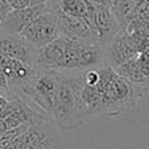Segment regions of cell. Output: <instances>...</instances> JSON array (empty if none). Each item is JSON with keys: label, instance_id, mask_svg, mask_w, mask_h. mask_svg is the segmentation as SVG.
Returning a JSON list of instances; mask_svg holds the SVG:
<instances>
[{"label": "cell", "instance_id": "cell-1", "mask_svg": "<svg viewBox=\"0 0 149 149\" xmlns=\"http://www.w3.org/2000/svg\"><path fill=\"white\" fill-rule=\"evenodd\" d=\"M96 84L100 91L99 116L119 118L127 110L135 107L144 96L139 88L120 77L107 63L99 66V81Z\"/></svg>", "mask_w": 149, "mask_h": 149}, {"label": "cell", "instance_id": "cell-2", "mask_svg": "<svg viewBox=\"0 0 149 149\" xmlns=\"http://www.w3.org/2000/svg\"><path fill=\"white\" fill-rule=\"evenodd\" d=\"M52 120L62 133L73 131L86 123L77 95L75 73L61 71L58 87L54 96Z\"/></svg>", "mask_w": 149, "mask_h": 149}, {"label": "cell", "instance_id": "cell-3", "mask_svg": "<svg viewBox=\"0 0 149 149\" xmlns=\"http://www.w3.org/2000/svg\"><path fill=\"white\" fill-rule=\"evenodd\" d=\"M61 71L36 65L31 78L19 93V96L29 106L52 119L54 96L57 93Z\"/></svg>", "mask_w": 149, "mask_h": 149}, {"label": "cell", "instance_id": "cell-4", "mask_svg": "<svg viewBox=\"0 0 149 149\" xmlns=\"http://www.w3.org/2000/svg\"><path fill=\"white\" fill-rule=\"evenodd\" d=\"M66 50L59 71L81 73L106 63L104 48L96 41L71 40L66 37Z\"/></svg>", "mask_w": 149, "mask_h": 149}, {"label": "cell", "instance_id": "cell-5", "mask_svg": "<svg viewBox=\"0 0 149 149\" xmlns=\"http://www.w3.org/2000/svg\"><path fill=\"white\" fill-rule=\"evenodd\" d=\"M17 140L20 149H66L62 132L49 118L29 125Z\"/></svg>", "mask_w": 149, "mask_h": 149}, {"label": "cell", "instance_id": "cell-6", "mask_svg": "<svg viewBox=\"0 0 149 149\" xmlns=\"http://www.w3.org/2000/svg\"><path fill=\"white\" fill-rule=\"evenodd\" d=\"M20 34L37 49L54 41L57 37H59L58 24L54 12L46 8L44 13L36 17L28 26L20 32Z\"/></svg>", "mask_w": 149, "mask_h": 149}, {"label": "cell", "instance_id": "cell-7", "mask_svg": "<svg viewBox=\"0 0 149 149\" xmlns=\"http://www.w3.org/2000/svg\"><path fill=\"white\" fill-rule=\"evenodd\" d=\"M0 52L31 68L36 66L38 49L20 33H7L0 29Z\"/></svg>", "mask_w": 149, "mask_h": 149}, {"label": "cell", "instance_id": "cell-8", "mask_svg": "<svg viewBox=\"0 0 149 149\" xmlns=\"http://www.w3.org/2000/svg\"><path fill=\"white\" fill-rule=\"evenodd\" d=\"M8 99V107L4 111L1 119L4 120V123L7 124V128L12 130L16 127L24 125V124H32L37 123V121L45 120L48 119V116L44 115L42 112L37 111L36 108H33L32 106H29L24 99H21L17 95H12ZM50 119V118H49Z\"/></svg>", "mask_w": 149, "mask_h": 149}, {"label": "cell", "instance_id": "cell-9", "mask_svg": "<svg viewBox=\"0 0 149 149\" xmlns=\"http://www.w3.org/2000/svg\"><path fill=\"white\" fill-rule=\"evenodd\" d=\"M48 8L53 11L56 15L59 36L68 37L71 40H86V41L98 42L95 31L86 20L68 15L65 12H62L61 9H58L57 7L50 6V4H48Z\"/></svg>", "mask_w": 149, "mask_h": 149}, {"label": "cell", "instance_id": "cell-10", "mask_svg": "<svg viewBox=\"0 0 149 149\" xmlns=\"http://www.w3.org/2000/svg\"><path fill=\"white\" fill-rule=\"evenodd\" d=\"M94 6H95V9H94L93 16V26L98 42L104 48L123 29V26L110 7L98 6V4H94Z\"/></svg>", "mask_w": 149, "mask_h": 149}, {"label": "cell", "instance_id": "cell-11", "mask_svg": "<svg viewBox=\"0 0 149 149\" xmlns=\"http://www.w3.org/2000/svg\"><path fill=\"white\" fill-rule=\"evenodd\" d=\"M137 49L133 45L130 34L121 29L115 37L110 41L107 46H104V58L106 63L111 68H118L124 62L130 61L137 54Z\"/></svg>", "mask_w": 149, "mask_h": 149}, {"label": "cell", "instance_id": "cell-12", "mask_svg": "<svg viewBox=\"0 0 149 149\" xmlns=\"http://www.w3.org/2000/svg\"><path fill=\"white\" fill-rule=\"evenodd\" d=\"M48 4H37V6H28L23 8H12L11 12L1 21V31L7 33H20L25 26L33 21L36 17L46 11Z\"/></svg>", "mask_w": 149, "mask_h": 149}, {"label": "cell", "instance_id": "cell-13", "mask_svg": "<svg viewBox=\"0 0 149 149\" xmlns=\"http://www.w3.org/2000/svg\"><path fill=\"white\" fill-rule=\"evenodd\" d=\"M66 41H68L66 37L59 36L54 41L49 42L42 48H40L38 52H37L36 65L59 70L62 61H63V57H65Z\"/></svg>", "mask_w": 149, "mask_h": 149}, {"label": "cell", "instance_id": "cell-14", "mask_svg": "<svg viewBox=\"0 0 149 149\" xmlns=\"http://www.w3.org/2000/svg\"><path fill=\"white\" fill-rule=\"evenodd\" d=\"M46 3L57 7L58 9H61L62 12H65L68 15L86 20L93 26V16L95 6L90 0H48Z\"/></svg>", "mask_w": 149, "mask_h": 149}, {"label": "cell", "instance_id": "cell-15", "mask_svg": "<svg viewBox=\"0 0 149 149\" xmlns=\"http://www.w3.org/2000/svg\"><path fill=\"white\" fill-rule=\"evenodd\" d=\"M28 127H29L28 124H24V125L16 127V128H12V130H8L7 132H4L3 135L0 136V149H3V148H6L7 145H9V144L19 135H21Z\"/></svg>", "mask_w": 149, "mask_h": 149}, {"label": "cell", "instance_id": "cell-16", "mask_svg": "<svg viewBox=\"0 0 149 149\" xmlns=\"http://www.w3.org/2000/svg\"><path fill=\"white\" fill-rule=\"evenodd\" d=\"M136 63L139 66V70L141 71L145 78L149 79V52H141L135 56Z\"/></svg>", "mask_w": 149, "mask_h": 149}, {"label": "cell", "instance_id": "cell-17", "mask_svg": "<svg viewBox=\"0 0 149 149\" xmlns=\"http://www.w3.org/2000/svg\"><path fill=\"white\" fill-rule=\"evenodd\" d=\"M12 7L9 6L8 0H0V21H3L6 16L11 12Z\"/></svg>", "mask_w": 149, "mask_h": 149}, {"label": "cell", "instance_id": "cell-18", "mask_svg": "<svg viewBox=\"0 0 149 149\" xmlns=\"http://www.w3.org/2000/svg\"><path fill=\"white\" fill-rule=\"evenodd\" d=\"M8 3L12 8H23V7L31 6L29 0H8Z\"/></svg>", "mask_w": 149, "mask_h": 149}, {"label": "cell", "instance_id": "cell-19", "mask_svg": "<svg viewBox=\"0 0 149 149\" xmlns=\"http://www.w3.org/2000/svg\"><path fill=\"white\" fill-rule=\"evenodd\" d=\"M7 107H8V99H7L4 95L0 94V119H1V116H3L4 111L7 110Z\"/></svg>", "mask_w": 149, "mask_h": 149}, {"label": "cell", "instance_id": "cell-20", "mask_svg": "<svg viewBox=\"0 0 149 149\" xmlns=\"http://www.w3.org/2000/svg\"><path fill=\"white\" fill-rule=\"evenodd\" d=\"M93 4H98V6H104V7H112V0H90Z\"/></svg>", "mask_w": 149, "mask_h": 149}, {"label": "cell", "instance_id": "cell-21", "mask_svg": "<svg viewBox=\"0 0 149 149\" xmlns=\"http://www.w3.org/2000/svg\"><path fill=\"white\" fill-rule=\"evenodd\" d=\"M48 0H29V4L31 6H37V4H44L46 3Z\"/></svg>", "mask_w": 149, "mask_h": 149}, {"label": "cell", "instance_id": "cell-22", "mask_svg": "<svg viewBox=\"0 0 149 149\" xmlns=\"http://www.w3.org/2000/svg\"><path fill=\"white\" fill-rule=\"evenodd\" d=\"M0 29H1V21H0Z\"/></svg>", "mask_w": 149, "mask_h": 149}]
</instances>
